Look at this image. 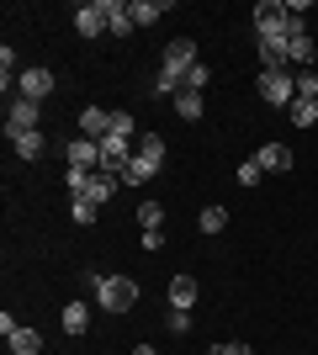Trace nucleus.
<instances>
[{
	"mask_svg": "<svg viewBox=\"0 0 318 355\" xmlns=\"http://www.w3.org/2000/svg\"><path fill=\"white\" fill-rule=\"evenodd\" d=\"M85 286L96 292L101 313H127L138 302V282H133V276H101V270H85Z\"/></svg>",
	"mask_w": 318,
	"mask_h": 355,
	"instance_id": "obj_1",
	"label": "nucleus"
},
{
	"mask_svg": "<svg viewBox=\"0 0 318 355\" xmlns=\"http://www.w3.org/2000/svg\"><path fill=\"white\" fill-rule=\"evenodd\" d=\"M159 164H165V138L159 133H143L133 148V159H127V170H122V186H143V180L159 175Z\"/></svg>",
	"mask_w": 318,
	"mask_h": 355,
	"instance_id": "obj_2",
	"label": "nucleus"
},
{
	"mask_svg": "<svg viewBox=\"0 0 318 355\" xmlns=\"http://www.w3.org/2000/svg\"><path fill=\"white\" fill-rule=\"evenodd\" d=\"M197 43L191 37H175V43H165V59H159V74H170L175 85H186V74L197 69Z\"/></svg>",
	"mask_w": 318,
	"mask_h": 355,
	"instance_id": "obj_3",
	"label": "nucleus"
},
{
	"mask_svg": "<svg viewBox=\"0 0 318 355\" xmlns=\"http://www.w3.org/2000/svg\"><path fill=\"white\" fill-rule=\"evenodd\" d=\"M260 96H265V106H287L297 101V74L292 69H260Z\"/></svg>",
	"mask_w": 318,
	"mask_h": 355,
	"instance_id": "obj_4",
	"label": "nucleus"
},
{
	"mask_svg": "<svg viewBox=\"0 0 318 355\" xmlns=\"http://www.w3.org/2000/svg\"><path fill=\"white\" fill-rule=\"evenodd\" d=\"M0 334H6V345H11L16 355H43V334L27 324H16L11 313H0Z\"/></svg>",
	"mask_w": 318,
	"mask_h": 355,
	"instance_id": "obj_5",
	"label": "nucleus"
},
{
	"mask_svg": "<svg viewBox=\"0 0 318 355\" xmlns=\"http://www.w3.org/2000/svg\"><path fill=\"white\" fill-rule=\"evenodd\" d=\"M16 96H27V101L43 106V96H53V69H43V64L21 69V74H16Z\"/></svg>",
	"mask_w": 318,
	"mask_h": 355,
	"instance_id": "obj_6",
	"label": "nucleus"
},
{
	"mask_svg": "<svg viewBox=\"0 0 318 355\" xmlns=\"http://www.w3.org/2000/svg\"><path fill=\"white\" fill-rule=\"evenodd\" d=\"M127 159H133V138H127V133H106V138H101V170L122 175V170H127Z\"/></svg>",
	"mask_w": 318,
	"mask_h": 355,
	"instance_id": "obj_7",
	"label": "nucleus"
},
{
	"mask_svg": "<svg viewBox=\"0 0 318 355\" xmlns=\"http://www.w3.org/2000/svg\"><path fill=\"white\" fill-rule=\"evenodd\" d=\"M37 117H43V106H37V101H27V96H16V101H11V112H6V138L32 133V128H37Z\"/></svg>",
	"mask_w": 318,
	"mask_h": 355,
	"instance_id": "obj_8",
	"label": "nucleus"
},
{
	"mask_svg": "<svg viewBox=\"0 0 318 355\" xmlns=\"http://www.w3.org/2000/svg\"><path fill=\"white\" fill-rule=\"evenodd\" d=\"M64 154H69V170H101V144H96V138H69V144H64Z\"/></svg>",
	"mask_w": 318,
	"mask_h": 355,
	"instance_id": "obj_9",
	"label": "nucleus"
},
{
	"mask_svg": "<svg viewBox=\"0 0 318 355\" xmlns=\"http://www.w3.org/2000/svg\"><path fill=\"white\" fill-rule=\"evenodd\" d=\"M75 32H80V37H101V32H106L101 0H96V6H75Z\"/></svg>",
	"mask_w": 318,
	"mask_h": 355,
	"instance_id": "obj_10",
	"label": "nucleus"
},
{
	"mask_svg": "<svg viewBox=\"0 0 318 355\" xmlns=\"http://www.w3.org/2000/svg\"><path fill=\"white\" fill-rule=\"evenodd\" d=\"M101 11H106V32H112V37H127V32H133L127 0H101Z\"/></svg>",
	"mask_w": 318,
	"mask_h": 355,
	"instance_id": "obj_11",
	"label": "nucleus"
},
{
	"mask_svg": "<svg viewBox=\"0 0 318 355\" xmlns=\"http://www.w3.org/2000/svg\"><path fill=\"white\" fill-rule=\"evenodd\" d=\"M80 133L101 144V138L112 133V112H101V106H85V112H80Z\"/></svg>",
	"mask_w": 318,
	"mask_h": 355,
	"instance_id": "obj_12",
	"label": "nucleus"
},
{
	"mask_svg": "<svg viewBox=\"0 0 318 355\" xmlns=\"http://www.w3.org/2000/svg\"><path fill=\"white\" fill-rule=\"evenodd\" d=\"M165 11H170L165 0H127V16H133V27H154V21H159Z\"/></svg>",
	"mask_w": 318,
	"mask_h": 355,
	"instance_id": "obj_13",
	"label": "nucleus"
},
{
	"mask_svg": "<svg viewBox=\"0 0 318 355\" xmlns=\"http://www.w3.org/2000/svg\"><path fill=\"white\" fill-rule=\"evenodd\" d=\"M260 170H276V175H281V170H292V148L287 144H260Z\"/></svg>",
	"mask_w": 318,
	"mask_h": 355,
	"instance_id": "obj_14",
	"label": "nucleus"
},
{
	"mask_svg": "<svg viewBox=\"0 0 318 355\" xmlns=\"http://www.w3.org/2000/svg\"><path fill=\"white\" fill-rule=\"evenodd\" d=\"M287 64H292V74L313 69V37H308V32H297V37L287 43Z\"/></svg>",
	"mask_w": 318,
	"mask_h": 355,
	"instance_id": "obj_15",
	"label": "nucleus"
},
{
	"mask_svg": "<svg viewBox=\"0 0 318 355\" xmlns=\"http://www.w3.org/2000/svg\"><path fill=\"white\" fill-rule=\"evenodd\" d=\"M191 302H197V276H175V282H170V308H186L191 313Z\"/></svg>",
	"mask_w": 318,
	"mask_h": 355,
	"instance_id": "obj_16",
	"label": "nucleus"
},
{
	"mask_svg": "<svg viewBox=\"0 0 318 355\" xmlns=\"http://www.w3.org/2000/svg\"><path fill=\"white\" fill-rule=\"evenodd\" d=\"M91 329V302H69L64 308V334H85Z\"/></svg>",
	"mask_w": 318,
	"mask_h": 355,
	"instance_id": "obj_17",
	"label": "nucleus"
},
{
	"mask_svg": "<svg viewBox=\"0 0 318 355\" xmlns=\"http://www.w3.org/2000/svg\"><path fill=\"white\" fill-rule=\"evenodd\" d=\"M122 186V175H112V170H96V180H91V202L101 207V202H112V191Z\"/></svg>",
	"mask_w": 318,
	"mask_h": 355,
	"instance_id": "obj_18",
	"label": "nucleus"
},
{
	"mask_svg": "<svg viewBox=\"0 0 318 355\" xmlns=\"http://www.w3.org/2000/svg\"><path fill=\"white\" fill-rule=\"evenodd\" d=\"M11 144H16V154H21V159H37V154H43V144H48V138H43V128H32V133H16Z\"/></svg>",
	"mask_w": 318,
	"mask_h": 355,
	"instance_id": "obj_19",
	"label": "nucleus"
},
{
	"mask_svg": "<svg viewBox=\"0 0 318 355\" xmlns=\"http://www.w3.org/2000/svg\"><path fill=\"white\" fill-rule=\"evenodd\" d=\"M202 106H207V101H202L197 90H181V96H175V112H181L186 122H197V117H202Z\"/></svg>",
	"mask_w": 318,
	"mask_h": 355,
	"instance_id": "obj_20",
	"label": "nucleus"
},
{
	"mask_svg": "<svg viewBox=\"0 0 318 355\" xmlns=\"http://www.w3.org/2000/svg\"><path fill=\"white\" fill-rule=\"evenodd\" d=\"M197 228H202V234H223V228H228V212L223 207H202Z\"/></svg>",
	"mask_w": 318,
	"mask_h": 355,
	"instance_id": "obj_21",
	"label": "nucleus"
},
{
	"mask_svg": "<svg viewBox=\"0 0 318 355\" xmlns=\"http://www.w3.org/2000/svg\"><path fill=\"white\" fill-rule=\"evenodd\" d=\"M297 101H318V69H297Z\"/></svg>",
	"mask_w": 318,
	"mask_h": 355,
	"instance_id": "obj_22",
	"label": "nucleus"
},
{
	"mask_svg": "<svg viewBox=\"0 0 318 355\" xmlns=\"http://www.w3.org/2000/svg\"><path fill=\"white\" fill-rule=\"evenodd\" d=\"M292 122H297V128H313L318 122V101H292Z\"/></svg>",
	"mask_w": 318,
	"mask_h": 355,
	"instance_id": "obj_23",
	"label": "nucleus"
},
{
	"mask_svg": "<svg viewBox=\"0 0 318 355\" xmlns=\"http://www.w3.org/2000/svg\"><path fill=\"white\" fill-rule=\"evenodd\" d=\"M138 223H143V234L159 228V223H165V207H159V202H143V207H138Z\"/></svg>",
	"mask_w": 318,
	"mask_h": 355,
	"instance_id": "obj_24",
	"label": "nucleus"
},
{
	"mask_svg": "<svg viewBox=\"0 0 318 355\" xmlns=\"http://www.w3.org/2000/svg\"><path fill=\"white\" fill-rule=\"evenodd\" d=\"M260 180H265L260 159H244V164H239V186H260Z\"/></svg>",
	"mask_w": 318,
	"mask_h": 355,
	"instance_id": "obj_25",
	"label": "nucleus"
},
{
	"mask_svg": "<svg viewBox=\"0 0 318 355\" xmlns=\"http://www.w3.org/2000/svg\"><path fill=\"white\" fill-rule=\"evenodd\" d=\"M207 80H212V69H207V64H197V69L186 74V85H181V90H197V96H202V90H207Z\"/></svg>",
	"mask_w": 318,
	"mask_h": 355,
	"instance_id": "obj_26",
	"label": "nucleus"
},
{
	"mask_svg": "<svg viewBox=\"0 0 318 355\" xmlns=\"http://www.w3.org/2000/svg\"><path fill=\"white\" fill-rule=\"evenodd\" d=\"M11 74H16V53L11 48H0V85L11 90Z\"/></svg>",
	"mask_w": 318,
	"mask_h": 355,
	"instance_id": "obj_27",
	"label": "nucleus"
},
{
	"mask_svg": "<svg viewBox=\"0 0 318 355\" xmlns=\"http://www.w3.org/2000/svg\"><path fill=\"white\" fill-rule=\"evenodd\" d=\"M165 324H170V334H186V329H191V313H186V308H170Z\"/></svg>",
	"mask_w": 318,
	"mask_h": 355,
	"instance_id": "obj_28",
	"label": "nucleus"
},
{
	"mask_svg": "<svg viewBox=\"0 0 318 355\" xmlns=\"http://www.w3.org/2000/svg\"><path fill=\"white\" fill-rule=\"evenodd\" d=\"M69 212H75V223H96V202H75Z\"/></svg>",
	"mask_w": 318,
	"mask_h": 355,
	"instance_id": "obj_29",
	"label": "nucleus"
},
{
	"mask_svg": "<svg viewBox=\"0 0 318 355\" xmlns=\"http://www.w3.org/2000/svg\"><path fill=\"white\" fill-rule=\"evenodd\" d=\"M112 133H127V138H133V117H127V112H112Z\"/></svg>",
	"mask_w": 318,
	"mask_h": 355,
	"instance_id": "obj_30",
	"label": "nucleus"
},
{
	"mask_svg": "<svg viewBox=\"0 0 318 355\" xmlns=\"http://www.w3.org/2000/svg\"><path fill=\"white\" fill-rule=\"evenodd\" d=\"M218 355H255V350H249L244 340H228V345H218Z\"/></svg>",
	"mask_w": 318,
	"mask_h": 355,
	"instance_id": "obj_31",
	"label": "nucleus"
},
{
	"mask_svg": "<svg viewBox=\"0 0 318 355\" xmlns=\"http://www.w3.org/2000/svg\"><path fill=\"white\" fill-rule=\"evenodd\" d=\"M133 355H159V350H149V345H138V350H133Z\"/></svg>",
	"mask_w": 318,
	"mask_h": 355,
	"instance_id": "obj_32",
	"label": "nucleus"
},
{
	"mask_svg": "<svg viewBox=\"0 0 318 355\" xmlns=\"http://www.w3.org/2000/svg\"><path fill=\"white\" fill-rule=\"evenodd\" d=\"M207 355H218V345H212V350H207Z\"/></svg>",
	"mask_w": 318,
	"mask_h": 355,
	"instance_id": "obj_33",
	"label": "nucleus"
}]
</instances>
